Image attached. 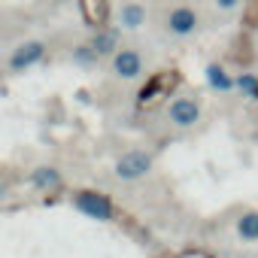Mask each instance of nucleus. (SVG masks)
I'll return each mask as SVG.
<instances>
[{"instance_id":"nucleus-18","label":"nucleus","mask_w":258,"mask_h":258,"mask_svg":"<svg viewBox=\"0 0 258 258\" xmlns=\"http://www.w3.org/2000/svg\"><path fill=\"white\" fill-rule=\"evenodd\" d=\"M243 258H246V255H243Z\"/></svg>"},{"instance_id":"nucleus-11","label":"nucleus","mask_w":258,"mask_h":258,"mask_svg":"<svg viewBox=\"0 0 258 258\" xmlns=\"http://www.w3.org/2000/svg\"><path fill=\"white\" fill-rule=\"evenodd\" d=\"M106 13H109V4H106V0H82V16H85L88 25L103 28V25H106Z\"/></svg>"},{"instance_id":"nucleus-17","label":"nucleus","mask_w":258,"mask_h":258,"mask_svg":"<svg viewBox=\"0 0 258 258\" xmlns=\"http://www.w3.org/2000/svg\"><path fill=\"white\" fill-rule=\"evenodd\" d=\"M61 4H67V0H61Z\"/></svg>"},{"instance_id":"nucleus-13","label":"nucleus","mask_w":258,"mask_h":258,"mask_svg":"<svg viewBox=\"0 0 258 258\" xmlns=\"http://www.w3.org/2000/svg\"><path fill=\"white\" fill-rule=\"evenodd\" d=\"M237 234H240L243 240H249V243L258 240V213H255V210H249V213H243V216L237 219Z\"/></svg>"},{"instance_id":"nucleus-14","label":"nucleus","mask_w":258,"mask_h":258,"mask_svg":"<svg viewBox=\"0 0 258 258\" xmlns=\"http://www.w3.org/2000/svg\"><path fill=\"white\" fill-rule=\"evenodd\" d=\"M97 61H100V55L94 52V46H91V43H82V46H76V49H73V64H76V67L91 70V67H97Z\"/></svg>"},{"instance_id":"nucleus-12","label":"nucleus","mask_w":258,"mask_h":258,"mask_svg":"<svg viewBox=\"0 0 258 258\" xmlns=\"http://www.w3.org/2000/svg\"><path fill=\"white\" fill-rule=\"evenodd\" d=\"M31 182L40 188V191H52V188H61V170H55V167H37L34 173H31Z\"/></svg>"},{"instance_id":"nucleus-3","label":"nucleus","mask_w":258,"mask_h":258,"mask_svg":"<svg viewBox=\"0 0 258 258\" xmlns=\"http://www.w3.org/2000/svg\"><path fill=\"white\" fill-rule=\"evenodd\" d=\"M173 88H176V73H173V70H167V73H158V76H152V79H149V82L140 88V97H137V103H140V106H152L155 100L167 97Z\"/></svg>"},{"instance_id":"nucleus-5","label":"nucleus","mask_w":258,"mask_h":258,"mask_svg":"<svg viewBox=\"0 0 258 258\" xmlns=\"http://www.w3.org/2000/svg\"><path fill=\"white\" fill-rule=\"evenodd\" d=\"M167 118L176 124V127H195L201 121V103L195 97H176L170 106H167Z\"/></svg>"},{"instance_id":"nucleus-10","label":"nucleus","mask_w":258,"mask_h":258,"mask_svg":"<svg viewBox=\"0 0 258 258\" xmlns=\"http://www.w3.org/2000/svg\"><path fill=\"white\" fill-rule=\"evenodd\" d=\"M207 82L213 91H234L237 79H231V73H225L222 64H207Z\"/></svg>"},{"instance_id":"nucleus-4","label":"nucleus","mask_w":258,"mask_h":258,"mask_svg":"<svg viewBox=\"0 0 258 258\" xmlns=\"http://www.w3.org/2000/svg\"><path fill=\"white\" fill-rule=\"evenodd\" d=\"M43 55H46V46H43L40 40H28V43H22L19 49H13V55H10V70H13V73L31 70L34 64L43 61Z\"/></svg>"},{"instance_id":"nucleus-1","label":"nucleus","mask_w":258,"mask_h":258,"mask_svg":"<svg viewBox=\"0 0 258 258\" xmlns=\"http://www.w3.org/2000/svg\"><path fill=\"white\" fill-rule=\"evenodd\" d=\"M152 164H155L152 152H146V149H127L115 161V176L121 182H137V179H143V176L152 173Z\"/></svg>"},{"instance_id":"nucleus-8","label":"nucleus","mask_w":258,"mask_h":258,"mask_svg":"<svg viewBox=\"0 0 258 258\" xmlns=\"http://www.w3.org/2000/svg\"><path fill=\"white\" fill-rule=\"evenodd\" d=\"M91 46H94V52H97L100 58L115 55V52H118V28H109V25L97 28V34L91 37Z\"/></svg>"},{"instance_id":"nucleus-2","label":"nucleus","mask_w":258,"mask_h":258,"mask_svg":"<svg viewBox=\"0 0 258 258\" xmlns=\"http://www.w3.org/2000/svg\"><path fill=\"white\" fill-rule=\"evenodd\" d=\"M73 207H76L79 213H85L88 219H94V222H109V219L115 216L112 201H109L106 195H100V191H91V188L76 191V195H73Z\"/></svg>"},{"instance_id":"nucleus-7","label":"nucleus","mask_w":258,"mask_h":258,"mask_svg":"<svg viewBox=\"0 0 258 258\" xmlns=\"http://www.w3.org/2000/svg\"><path fill=\"white\" fill-rule=\"evenodd\" d=\"M167 28H170L173 37H188V34L198 31V13H195L191 7H176V10H170Z\"/></svg>"},{"instance_id":"nucleus-6","label":"nucleus","mask_w":258,"mask_h":258,"mask_svg":"<svg viewBox=\"0 0 258 258\" xmlns=\"http://www.w3.org/2000/svg\"><path fill=\"white\" fill-rule=\"evenodd\" d=\"M112 73L118 76V79H137L140 73H143V58H140V52L137 49H118L115 55H112Z\"/></svg>"},{"instance_id":"nucleus-16","label":"nucleus","mask_w":258,"mask_h":258,"mask_svg":"<svg viewBox=\"0 0 258 258\" xmlns=\"http://www.w3.org/2000/svg\"><path fill=\"white\" fill-rule=\"evenodd\" d=\"M216 7H219V10H237L240 0H216Z\"/></svg>"},{"instance_id":"nucleus-9","label":"nucleus","mask_w":258,"mask_h":258,"mask_svg":"<svg viewBox=\"0 0 258 258\" xmlns=\"http://www.w3.org/2000/svg\"><path fill=\"white\" fill-rule=\"evenodd\" d=\"M118 25L127 28V31H137L146 25V7L143 4H124L118 10Z\"/></svg>"},{"instance_id":"nucleus-15","label":"nucleus","mask_w":258,"mask_h":258,"mask_svg":"<svg viewBox=\"0 0 258 258\" xmlns=\"http://www.w3.org/2000/svg\"><path fill=\"white\" fill-rule=\"evenodd\" d=\"M237 88H240L243 94L255 97V94H258V79H255L252 73H240V76H237Z\"/></svg>"}]
</instances>
